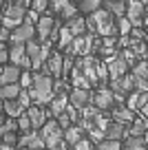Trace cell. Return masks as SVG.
<instances>
[{
  "mask_svg": "<svg viewBox=\"0 0 148 150\" xmlns=\"http://www.w3.org/2000/svg\"><path fill=\"white\" fill-rule=\"evenodd\" d=\"M29 97L36 104H49L53 99V80L49 73H38L33 75V82L29 86Z\"/></svg>",
  "mask_w": 148,
  "mask_h": 150,
  "instance_id": "6da1fadb",
  "label": "cell"
},
{
  "mask_svg": "<svg viewBox=\"0 0 148 150\" xmlns=\"http://www.w3.org/2000/svg\"><path fill=\"white\" fill-rule=\"evenodd\" d=\"M84 24H86V31L91 33H100L104 38L115 35V20L111 18V13L106 9H97L95 13H91L88 20H84Z\"/></svg>",
  "mask_w": 148,
  "mask_h": 150,
  "instance_id": "7a4b0ae2",
  "label": "cell"
},
{
  "mask_svg": "<svg viewBox=\"0 0 148 150\" xmlns=\"http://www.w3.org/2000/svg\"><path fill=\"white\" fill-rule=\"evenodd\" d=\"M24 16H27V9L18 5H9L5 9V16H2V29H16L24 22Z\"/></svg>",
  "mask_w": 148,
  "mask_h": 150,
  "instance_id": "3957f363",
  "label": "cell"
},
{
  "mask_svg": "<svg viewBox=\"0 0 148 150\" xmlns=\"http://www.w3.org/2000/svg\"><path fill=\"white\" fill-rule=\"evenodd\" d=\"M124 18L130 22V27H133V29H139V27H142V22H144V7L139 5L137 0H128Z\"/></svg>",
  "mask_w": 148,
  "mask_h": 150,
  "instance_id": "277c9868",
  "label": "cell"
},
{
  "mask_svg": "<svg viewBox=\"0 0 148 150\" xmlns=\"http://www.w3.org/2000/svg\"><path fill=\"white\" fill-rule=\"evenodd\" d=\"M58 33V24H56V18L53 16H44V18L38 20V38H40L42 42H46L49 38H56Z\"/></svg>",
  "mask_w": 148,
  "mask_h": 150,
  "instance_id": "5b68a950",
  "label": "cell"
},
{
  "mask_svg": "<svg viewBox=\"0 0 148 150\" xmlns=\"http://www.w3.org/2000/svg\"><path fill=\"white\" fill-rule=\"evenodd\" d=\"M7 55H9L11 64L18 66V69H29V66H31V62H29V57H27V51H24V44H11Z\"/></svg>",
  "mask_w": 148,
  "mask_h": 150,
  "instance_id": "8992f818",
  "label": "cell"
},
{
  "mask_svg": "<svg viewBox=\"0 0 148 150\" xmlns=\"http://www.w3.org/2000/svg\"><path fill=\"white\" fill-rule=\"evenodd\" d=\"M9 40H11V44H27L29 40H33V24L22 22L20 27H16L9 33Z\"/></svg>",
  "mask_w": 148,
  "mask_h": 150,
  "instance_id": "52a82bcc",
  "label": "cell"
},
{
  "mask_svg": "<svg viewBox=\"0 0 148 150\" xmlns=\"http://www.w3.org/2000/svg\"><path fill=\"white\" fill-rule=\"evenodd\" d=\"M66 97H69V104L73 108H78V110H82L84 106H88L93 102V93L91 91H84V88H73L71 95H66Z\"/></svg>",
  "mask_w": 148,
  "mask_h": 150,
  "instance_id": "ba28073f",
  "label": "cell"
},
{
  "mask_svg": "<svg viewBox=\"0 0 148 150\" xmlns=\"http://www.w3.org/2000/svg\"><path fill=\"white\" fill-rule=\"evenodd\" d=\"M93 106L100 108V110H111L115 106V97L108 88H100L95 95H93Z\"/></svg>",
  "mask_w": 148,
  "mask_h": 150,
  "instance_id": "9c48e42d",
  "label": "cell"
},
{
  "mask_svg": "<svg viewBox=\"0 0 148 150\" xmlns=\"http://www.w3.org/2000/svg\"><path fill=\"white\" fill-rule=\"evenodd\" d=\"M128 137V126L126 124H117V122H111L104 130V139H113V141H122Z\"/></svg>",
  "mask_w": 148,
  "mask_h": 150,
  "instance_id": "30bf717a",
  "label": "cell"
},
{
  "mask_svg": "<svg viewBox=\"0 0 148 150\" xmlns=\"http://www.w3.org/2000/svg\"><path fill=\"white\" fill-rule=\"evenodd\" d=\"M24 115H27L29 124H31V130H40V128H42V124L46 122V112L42 110L40 106H29Z\"/></svg>",
  "mask_w": 148,
  "mask_h": 150,
  "instance_id": "8fae6325",
  "label": "cell"
},
{
  "mask_svg": "<svg viewBox=\"0 0 148 150\" xmlns=\"http://www.w3.org/2000/svg\"><path fill=\"white\" fill-rule=\"evenodd\" d=\"M51 9H53V13H60L62 18H66V20H71L73 16H78V9L71 5V0H53Z\"/></svg>",
  "mask_w": 148,
  "mask_h": 150,
  "instance_id": "7c38bea8",
  "label": "cell"
},
{
  "mask_svg": "<svg viewBox=\"0 0 148 150\" xmlns=\"http://www.w3.org/2000/svg\"><path fill=\"white\" fill-rule=\"evenodd\" d=\"M18 77H20V69H18V66H14V64L0 66V86L18 84Z\"/></svg>",
  "mask_w": 148,
  "mask_h": 150,
  "instance_id": "4fadbf2b",
  "label": "cell"
},
{
  "mask_svg": "<svg viewBox=\"0 0 148 150\" xmlns=\"http://www.w3.org/2000/svg\"><path fill=\"white\" fill-rule=\"evenodd\" d=\"M66 104H69V97H66L64 93H62V95H58V97H53L51 102L46 104V106H49V115H51V119L60 117L62 112L66 110Z\"/></svg>",
  "mask_w": 148,
  "mask_h": 150,
  "instance_id": "5bb4252c",
  "label": "cell"
},
{
  "mask_svg": "<svg viewBox=\"0 0 148 150\" xmlns=\"http://www.w3.org/2000/svg\"><path fill=\"white\" fill-rule=\"evenodd\" d=\"M133 88V75H124V77H115V80H111V93L115 95H124L126 91Z\"/></svg>",
  "mask_w": 148,
  "mask_h": 150,
  "instance_id": "9a60e30c",
  "label": "cell"
},
{
  "mask_svg": "<svg viewBox=\"0 0 148 150\" xmlns=\"http://www.w3.org/2000/svg\"><path fill=\"white\" fill-rule=\"evenodd\" d=\"M108 75H111V80H115V77H124L126 71H128V64H126L124 60H122V55H117L115 60L108 62Z\"/></svg>",
  "mask_w": 148,
  "mask_h": 150,
  "instance_id": "2e32d148",
  "label": "cell"
},
{
  "mask_svg": "<svg viewBox=\"0 0 148 150\" xmlns=\"http://www.w3.org/2000/svg\"><path fill=\"white\" fill-rule=\"evenodd\" d=\"M111 110H113V122H117V124H126V126H128L135 119V112L130 110V108H126V106H113Z\"/></svg>",
  "mask_w": 148,
  "mask_h": 150,
  "instance_id": "e0dca14e",
  "label": "cell"
},
{
  "mask_svg": "<svg viewBox=\"0 0 148 150\" xmlns=\"http://www.w3.org/2000/svg\"><path fill=\"white\" fill-rule=\"evenodd\" d=\"M148 130V119L146 117H135L128 126V137H142Z\"/></svg>",
  "mask_w": 148,
  "mask_h": 150,
  "instance_id": "ac0fdd59",
  "label": "cell"
},
{
  "mask_svg": "<svg viewBox=\"0 0 148 150\" xmlns=\"http://www.w3.org/2000/svg\"><path fill=\"white\" fill-rule=\"evenodd\" d=\"M51 55V44L49 42H42L40 44V53H38L36 57H31V69L33 71H38V69H42V64H44V60Z\"/></svg>",
  "mask_w": 148,
  "mask_h": 150,
  "instance_id": "d6986e66",
  "label": "cell"
},
{
  "mask_svg": "<svg viewBox=\"0 0 148 150\" xmlns=\"http://www.w3.org/2000/svg\"><path fill=\"white\" fill-rule=\"evenodd\" d=\"M66 29L71 31V35H73V38H80V35H84V31H86V24H84V18H80V16H73L71 20H66Z\"/></svg>",
  "mask_w": 148,
  "mask_h": 150,
  "instance_id": "ffe728a7",
  "label": "cell"
},
{
  "mask_svg": "<svg viewBox=\"0 0 148 150\" xmlns=\"http://www.w3.org/2000/svg\"><path fill=\"white\" fill-rule=\"evenodd\" d=\"M2 110H5V115L9 119H18L20 115L24 112V108L20 106L16 99H7V102H2Z\"/></svg>",
  "mask_w": 148,
  "mask_h": 150,
  "instance_id": "44dd1931",
  "label": "cell"
},
{
  "mask_svg": "<svg viewBox=\"0 0 148 150\" xmlns=\"http://www.w3.org/2000/svg\"><path fill=\"white\" fill-rule=\"evenodd\" d=\"M146 102H148V93H139V91H135V93L128 97V102H126V108H130V110L135 112L137 108H142Z\"/></svg>",
  "mask_w": 148,
  "mask_h": 150,
  "instance_id": "7402d4cb",
  "label": "cell"
},
{
  "mask_svg": "<svg viewBox=\"0 0 148 150\" xmlns=\"http://www.w3.org/2000/svg\"><path fill=\"white\" fill-rule=\"evenodd\" d=\"M102 5L106 7V11L108 13H113V16H124V11H126V2H122V0H102Z\"/></svg>",
  "mask_w": 148,
  "mask_h": 150,
  "instance_id": "603a6c76",
  "label": "cell"
},
{
  "mask_svg": "<svg viewBox=\"0 0 148 150\" xmlns=\"http://www.w3.org/2000/svg\"><path fill=\"white\" fill-rule=\"evenodd\" d=\"M49 75H53V77H60L62 75V55L60 53L49 55Z\"/></svg>",
  "mask_w": 148,
  "mask_h": 150,
  "instance_id": "cb8c5ba5",
  "label": "cell"
},
{
  "mask_svg": "<svg viewBox=\"0 0 148 150\" xmlns=\"http://www.w3.org/2000/svg\"><path fill=\"white\" fill-rule=\"evenodd\" d=\"M62 139H64V144H69L71 148H73V146L78 144L80 139H82V130H80L78 126H71V128H66V130H64Z\"/></svg>",
  "mask_w": 148,
  "mask_h": 150,
  "instance_id": "d4e9b609",
  "label": "cell"
},
{
  "mask_svg": "<svg viewBox=\"0 0 148 150\" xmlns=\"http://www.w3.org/2000/svg\"><path fill=\"white\" fill-rule=\"evenodd\" d=\"M20 93V84H7L0 86V102H7V99H16Z\"/></svg>",
  "mask_w": 148,
  "mask_h": 150,
  "instance_id": "484cf974",
  "label": "cell"
},
{
  "mask_svg": "<svg viewBox=\"0 0 148 150\" xmlns=\"http://www.w3.org/2000/svg\"><path fill=\"white\" fill-rule=\"evenodd\" d=\"M97 9H102V0H80V11L84 13H95Z\"/></svg>",
  "mask_w": 148,
  "mask_h": 150,
  "instance_id": "4316f807",
  "label": "cell"
},
{
  "mask_svg": "<svg viewBox=\"0 0 148 150\" xmlns=\"http://www.w3.org/2000/svg\"><path fill=\"white\" fill-rule=\"evenodd\" d=\"M122 148L124 150H146V146H144L142 137H126Z\"/></svg>",
  "mask_w": 148,
  "mask_h": 150,
  "instance_id": "83f0119b",
  "label": "cell"
},
{
  "mask_svg": "<svg viewBox=\"0 0 148 150\" xmlns=\"http://www.w3.org/2000/svg\"><path fill=\"white\" fill-rule=\"evenodd\" d=\"M73 84H75V88H84V91H88V88H91L88 80L82 75V71H73Z\"/></svg>",
  "mask_w": 148,
  "mask_h": 150,
  "instance_id": "f1b7e54d",
  "label": "cell"
},
{
  "mask_svg": "<svg viewBox=\"0 0 148 150\" xmlns=\"http://www.w3.org/2000/svg\"><path fill=\"white\" fill-rule=\"evenodd\" d=\"M135 77H142V80H148V62L146 60H139L135 64V71H133Z\"/></svg>",
  "mask_w": 148,
  "mask_h": 150,
  "instance_id": "f546056e",
  "label": "cell"
},
{
  "mask_svg": "<svg viewBox=\"0 0 148 150\" xmlns=\"http://www.w3.org/2000/svg\"><path fill=\"white\" fill-rule=\"evenodd\" d=\"M95 150H122V141H113V139H104L95 146Z\"/></svg>",
  "mask_w": 148,
  "mask_h": 150,
  "instance_id": "4dcf8cb0",
  "label": "cell"
},
{
  "mask_svg": "<svg viewBox=\"0 0 148 150\" xmlns=\"http://www.w3.org/2000/svg\"><path fill=\"white\" fill-rule=\"evenodd\" d=\"M24 51H27V57H29V62H31V57H36L38 53H40V42H36V38L29 40V42L24 44Z\"/></svg>",
  "mask_w": 148,
  "mask_h": 150,
  "instance_id": "1f68e13d",
  "label": "cell"
},
{
  "mask_svg": "<svg viewBox=\"0 0 148 150\" xmlns=\"http://www.w3.org/2000/svg\"><path fill=\"white\" fill-rule=\"evenodd\" d=\"M0 144L9 146V148H18V135L16 132H5V135L0 137Z\"/></svg>",
  "mask_w": 148,
  "mask_h": 150,
  "instance_id": "d6a6232c",
  "label": "cell"
},
{
  "mask_svg": "<svg viewBox=\"0 0 148 150\" xmlns=\"http://www.w3.org/2000/svg\"><path fill=\"white\" fill-rule=\"evenodd\" d=\"M16 102H18L20 106L27 110V108L31 106V97H29V91H27V88H20V93H18V97H16Z\"/></svg>",
  "mask_w": 148,
  "mask_h": 150,
  "instance_id": "836d02e7",
  "label": "cell"
},
{
  "mask_svg": "<svg viewBox=\"0 0 148 150\" xmlns=\"http://www.w3.org/2000/svg\"><path fill=\"white\" fill-rule=\"evenodd\" d=\"M71 40H73V35H71V31L69 29H60V40H58V42H60V49H66L71 44Z\"/></svg>",
  "mask_w": 148,
  "mask_h": 150,
  "instance_id": "e575fe53",
  "label": "cell"
},
{
  "mask_svg": "<svg viewBox=\"0 0 148 150\" xmlns=\"http://www.w3.org/2000/svg\"><path fill=\"white\" fill-rule=\"evenodd\" d=\"M117 29H120V33L126 38V35L130 33V29H133V27H130V22L124 18V16H120V18H117Z\"/></svg>",
  "mask_w": 148,
  "mask_h": 150,
  "instance_id": "d590c367",
  "label": "cell"
},
{
  "mask_svg": "<svg viewBox=\"0 0 148 150\" xmlns=\"http://www.w3.org/2000/svg\"><path fill=\"white\" fill-rule=\"evenodd\" d=\"M31 82H33V75L27 73V71H20V77H18L20 88H29V86H31Z\"/></svg>",
  "mask_w": 148,
  "mask_h": 150,
  "instance_id": "8d00e7d4",
  "label": "cell"
},
{
  "mask_svg": "<svg viewBox=\"0 0 148 150\" xmlns=\"http://www.w3.org/2000/svg\"><path fill=\"white\" fill-rule=\"evenodd\" d=\"M16 124H18V130H22V132H29V130H31V124H29V119H27V115H24V112L16 119Z\"/></svg>",
  "mask_w": 148,
  "mask_h": 150,
  "instance_id": "74e56055",
  "label": "cell"
},
{
  "mask_svg": "<svg viewBox=\"0 0 148 150\" xmlns=\"http://www.w3.org/2000/svg\"><path fill=\"white\" fill-rule=\"evenodd\" d=\"M49 2H51V0H31V5H33V11H44L46 7H49Z\"/></svg>",
  "mask_w": 148,
  "mask_h": 150,
  "instance_id": "f35d334b",
  "label": "cell"
},
{
  "mask_svg": "<svg viewBox=\"0 0 148 150\" xmlns=\"http://www.w3.org/2000/svg\"><path fill=\"white\" fill-rule=\"evenodd\" d=\"M142 117H146V119H148V102L142 106Z\"/></svg>",
  "mask_w": 148,
  "mask_h": 150,
  "instance_id": "ab89813d",
  "label": "cell"
},
{
  "mask_svg": "<svg viewBox=\"0 0 148 150\" xmlns=\"http://www.w3.org/2000/svg\"><path fill=\"white\" fill-rule=\"evenodd\" d=\"M27 2H29V0H14L11 5H18V7H27Z\"/></svg>",
  "mask_w": 148,
  "mask_h": 150,
  "instance_id": "60d3db41",
  "label": "cell"
},
{
  "mask_svg": "<svg viewBox=\"0 0 148 150\" xmlns=\"http://www.w3.org/2000/svg\"><path fill=\"white\" fill-rule=\"evenodd\" d=\"M144 22L148 24V9H144Z\"/></svg>",
  "mask_w": 148,
  "mask_h": 150,
  "instance_id": "b9f144b4",
  "label": "cell"
},
{
  "mask_svg": "<svg viewBox=\"0 0 148 150\" xmlns=\"http://www.w3.org/2000/svg\"><path fill=\"white\" fill-rule=\"evenodd\" d=\"M2 2H5V0H0V11H2Z\"/></svg>",
  "mask_w": 148,
  "mask_h": 150,
  "instance_id": "7bdbcfd3",
  "label": "cell"
},
{
  "mask_svg": "<svg viewBox=\"0 0 148 150\" xmlns=\"http://www.w3.org/2000/svg\"><path fill=\"white\" fill-rule=\"evenodd\" d=\"M16 150H18V148H16Z\"/></svg>",
  "mask_w": 148,
  "mask_h": 150,
  "instance_id": "ee69618b",
  "label": "cell"
},
{
  "mask_svg": "<svg viewBox=\"0 0 148 150\" xmlns=\"http://www.w3.org/2000/svg\"><path fill=\"white\" fill-rule=\"evenodd\" d=\"M146 150H148V148H146Z\"/></svg>",
  "mask_w": 148,
  "mask_h": 150,
  "instance_id": "f6af8a7d",
  "label": "cell"
}]
</instances>
